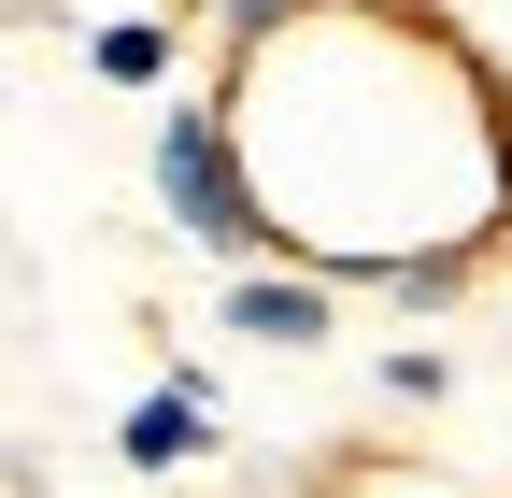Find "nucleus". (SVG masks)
Wrapping results in <instances>:
<instances>
[{"instance_id": "obj_1", "label": "nucleus", "mask_w": 512, "mask_h": 498, "mask_svg": "<svg viewBox=\"0 0 512 498\" xmlns=\"http://www.w3.org/2000/svg\"><path fill=\"white\" fill-rule=\"evenodd\" d=\"M157 200H171L185 242H214V257H299V214H271V200L242 185V114H228V100H171Z\"/></svg>"}, {"instance_id": "obj_2", "label": "nucleus", "mask_w": 512, "mask_h": 498, "mask_svg": "<svg viewBox=\"0 0 512 498\" xmlns=\"http://www.w3.org/2000/svg\"><path fill=\"white\" fill-rule=\"evenodd\" d=\"M228 328H242V342H328V271H313V257L242 271V285H228Z\"/></svg>"}, {"instance_id": "obj_3", "label": "nucleus", "mask_w": 512, "mask_h": 498, "mask_svg": "<svg viewBox=\"0 0 512 498\" xmlns=\"http://www.w3.org/2000/svg\"><path fill=\"white\" fill-rule=\"evenodd\" d=\"M114 456H128V470H185V456H214V385H157L143 413L114 427Z\"/></svg>"}, {"instance_id": "obj_4", "label": "nucleus", "mask_w": 512, "mask_h": 498, "mask_svg": "<svg viewBox=\"0 0 512 498\" xmlns=\"http://www.w3.org/2000/svg\"><path fill=\"white\" fill-rule=\"evenodd\" d=\"M86 57H100V86H171V29H143V15H128V29H100Z\"/></svg>"}]
</instances>
